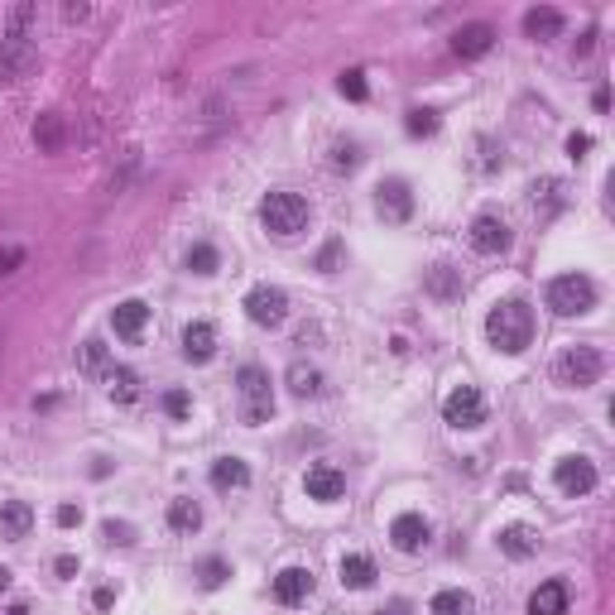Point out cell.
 <instances>
[{
	"mask_svg": "<svg viewBox=\"0 0 615 615\" xmlns=\"http://www.w3.org/2000/svg\"><path fill=\"white\" fill-rule=\"evenodd\" d=\"M486 342L505 351V356H519L534 342V308L525 298H505L486 313Z\"/></svg>",
	"mask_w": 615,
	"mask_h": 615,
	"instance_id": "obj_1",
	"label": "cell"
},
{
	"mask_svg": "<svg viewBox=\"0 0 615 615\" xmlns=\"http://www.w3.org/2000/svg\"><path fill=\"white\" fill-rule=\"evenodd\" d=\"M308 217H313V212H308V203L298 193H265V203H260V222H265V231L279 236V241L308 231Z\"/></svg>",
	"mask_w": 615,
	"mask_h": 615,
	"instance_id": "obj_2",
	"label": "cell"
},
{
	"mask_svg": "<svg viewBox=\"0 0 615 615\" xmlns=\"http://www.w3.org/2000/svg\"><path fill=\"white\" fill-rule=\"evenodd\" d=\"M601 371H606V356L596 346H563V356L553 361V375L567 390H587V384L601 380Z\"/></svg>",
	"mask_w": 615,
	"mask_h": 615,
	"instance_id": "obj_3",
	"label": "cell"
},
{
	"mask_svg": "<svg viewBox=\"0 0 615 615\" xmlns=\"http://www.w3.org/2000/svg\"><path fill=\"white\" fill-rule=\"evenodd\" d=\"M548 308L558 317H582L596 308V284L587 274H558V279L548 284Z\"/></svg>",
	"mask_w": 615,
	"mask_h": 615,
	"instance_id": "obj_4",
	"label": "cell"
},
{
	"mask_svg": "<svg viewBox=\"0 0 615 615\" xmlns=\"http://www.w3.org/2000/svg\"><path fill=\"white\" fill-rule=\"evenodd\" d=\"M241 419L260 428V423H270V413H274V390H270V375L260 371V365H241Z\"/></svg>",
	"mask_w": 615,
	"mask_h": 615,
	"instance_id": "obj_5",
	"label": "cell"
},
{
	"mask_svg": "<svg viewBox=\"0 0 615 615\" xmlns=\"http://www.w3.org/2000/svg\"><path fill=\"white\" fill-rule=\"evenodd\" d=\"M442 419H448L452 428H461V433H471V428L486 423V399L476 384H457V390L442 399Z\"/></svg>",
	"mask_w": 615,
	"mask_h": 615,
	"instance_id": "obj_6",
	"label": "cell"
},
{
	"mask_svg": "<svg viewBox=\"0 0 615 615\" xmlns=\"http://www.w3.org/2000/svg\"><path fill=\"white\" fill-rule=\"evenodd\" d=\"M245 317H251L255 327H279L289 317V294L274 284H255L251 294H245Z\"/></svg>",
	"mask_w": 615,
	"mask_h": 615,
	"instance_id": "obj_7",
	"label": "cell"
},
{
	"mask_svg": "<svg viewBox=\"0 0 615 615\" xmlns=\"http://www.w3.org/2000/svg\"><path fill=\"white\" fill-rule=\"evenodd\" d=\"M39 68V49L29 39H5L0 43V82H24Z\"/></svg>",
	"mask_w": 615,
	"mask_h": 615,
	"instance_id": "obj_8",
	"label": "cell"
},
{
	"mask_svg": "<svg viewBox=\"0 0 615 615\" xmlns=\"http://www.w3.org/2000/svg\"><path fill=\"white\" fill-rule=\"evenodd\" d=\"M375 212H380L384 222H409V217H413V193H409V183H404V178L380 183V188H375Z\"/></svg>",
	"mask_w": 615,
	"mask_h": 615,
	"instance_id": "obj_9",
	"label": "cell"
},
{
	"mask_svg": "<svg viewBox=\"0 0 615 615\" xmlns=\"http://www.w3.org/2000/svg\"><path fill=\"white\" fill-rule=\"evenodd\" d=\"M558 490L563 496H591L596 490V461L591 457H563L558 461Z\"/></svg>",
	"mask_w": 615,
	"mask_h": 615,
	"instance_id": "obj_10",
	"label": "cell"
},
{
	"mask_svg": "<svg viewBox=\"0 0 615 615\" xmlns=\"http://www.w3.org/2000/svg\"><path fill=\"white\" fill-rule=\"evenodd\" d=\"M303 490H308V500H322V505H332V500H342L346 496V476L336 471V467H308L303 476Z\"/></svg>",
	"mask_w": 615,
	"mask_h": 615,
	"instance_id": "obj_11",
	"label": "cell"
},
{
	"mask_svg": "<svg viewBox=\"0 0 615 615\" xmlns=\"http://www.w3.org/2000/svg\"><path fill=\"white\" fill-rule=\"evenodd\" d=\"M471 251H481V255H505L510 251V226H505L500 217H476L471 222Z\"/></svg>",
	"mask_w": 615,
	"mask_h": 615,
	"instance_id": "obj_12",
	"label": "cell"
},
{
	"mask_svg": "<svg viewBox=\"0 0 615 615\" xmlns=\"http://www.w3.org/2000/svg\"><path fill=\"white\" fill-rule=\"evenodd\" d=\"M390 544H394L399 553H419V548L428 544V519H423V515H413V510L394 515V525H390Z\"/></svg>",
	"mask_w": 615,
	"mask_h": 615,
	"instance_id": "obj_13",
	"label": "cell"
},
{
	"mask_svg": "<svg viewBox=\"0 0 615 615\" xmlns=\"http://www.w3.org/2000/svg\"><path fill=\"white\" fill-rule=\"evenodd\" d=\"M217 356V332H212V322H188L183 327V361L203 365Z\"/></svg>",
	"mask_w": 615,
	"mask_h": 615,
	"instance_id": "obj_14",
	"label": "cell"
},
{
	"mask_svg": "<svg viewBox=\"0 0 615 615\" xmlns=\"http://www.w3.org/2000/svg\"><path fill=\"white\" fill-rule=\"evenodd\" d=\"M29 529H34V510L24 500H0V538L20 544V538H29Z\"/></svg>",
	"mask_w": 615,
	"mask_h": 615,
	"instance_id": "obj_15",
	"label": "cell"
},
{
	"mask_svg": "<svg viewBox=\"0 0 615 615\" xmlns=\"http://www.w3.org/2000/svg\"><path fill=\"white\" fill-rule=\"evenodd\" d=\"M308 591H313V572H308V567H284V572L274 577V596H279V606L308 601Z\"/></svg>",
	"mask_w": 615,
	"mask_h": 615,
	"instance_id": "obj_16",
	"label": "cell"
},
{
	"mask_svg": "<svg viewBox=\"0 0 615 615\" xmlns=\"http://www.w3.org/2000/svg\"><path fill=\"white\" fill-rule=\"evenodd\" d=\"M496 548L505 553V558H519V563H525V558H534V553H538V534H534L529 525H505V529L496 534Z\"/></svg>",
	"mask_w": 615,
	"mask_h": 615,
	"instance_id": "obj_17",
	"label": "cell"
},
{
	"mask_svg": "<svg viewBox=\"0 0 615 615\" xmlns=\"http://www.w3.org/2000/svg\"><path fill=\"white\" fill-rule=\"evenodd\" d=\"M490 43H496V29L490 24H461L452 34V53L457 58H481V53H490Z\"/></svg>",
	"mask_w": 615,
	"mask_h": 615,
	"instance_id": "obj_18",
	"label": "cell"
},
{
	"mask_svg": "<svg viewBox=\"0 0 615 615\" xmlns=\"http://www.w3.org/2000/svg\"><path fill=\"white\" fill-rule=\"evenodd\" d=\"M145 322H149V303H140V298L116 303V313H111V327L126 336V342H135V336L145 332Z\"/></svg>",
	"mask_w": 615,
	"mask_h": 615,
	"instance_id": "obj_19",
	"label": "cell"
},
{
	"mask_svg": "<svg viewBox=\"0 0 615 615\" xmlns=\"http://www.w3.org/2000/svg\"><path fill=\"white\" fill-rule=\"evenodd\" d=\"M34 145H39V154H58V149L68 145V120L58 116V111L39 116L34 120Z\"/></svg>",
	"mask_w": 615,
	"mask_h": 615,
	"instance_id": "obj_20",
	"label": "cell"
},
{
	"mask_svg": "<svg viewBox=\"0 0 615 615\" xmlns=\"http://www.w3.org/2000/svg\"><path fill=\"white\" fill-rule=\"evenodd\" d=\"M212 486L217 490H245L251 486V467L241 457H217L212 461Z\"/></svg>",
	"mask_w": 615,
	"mask_h": 615,
	"instance_id": "obj_21",
	"label": "cell"
},
{
	"mask_svg": "<svg viewBox=\"0 0 615 615\" xmlns=\"http://www.w3.org/2000/svg\"><path fill=\"white\" fill-rule=\"evenodd\" d=\"M336 572H342V587H351V591H365V587H375V563L365 558V553H346Z\"/></svg>",
	"mask_w": 615,
	"mask_h": 615,
	"instance_id": "obj_22",
	"label": "cell"
},
{
	"mask_svg": "<svg viewBox=\"0 0 615 615\" xmlns=\"http://www.w3.org/2000/svg\"><path fill=\"white\" fill-rule=\"evenodd\" d=\"M529 615H567V587L563 582H544L529 596Z\"/></svg>",
	"mask_w": 615,
	"mask_h": 615,
	"instance_id": "obj_23",
	"label": "cell"
},
{
	"mask_svg": "<svg viewBox=\"0 0 615 615\" xmlns=\"http://www.w3.org/2000/svg\"><path fill=\"white\" fill-rule=\"evenodd\" d=\"M428 294H433L438 303L461 298V270H452V265H433V270H428Z\"/></svg>",
	"mask_w": 615,
	"mask_h": 615,
	"instance_id": "obj_24",
	"label": "cell"
},
{
	"mask_svg": "<svg viewBox=\"0 0 615 615\" xmlns=\"http://www.w3.org/2000/svg\"><path fill=\"white\" fill-rule=\"evenodd\" d=\"M525 29H529V39H558L563 34V14L553 5H538V10L525 14Z\"/></svg>",
	"mask_w": 615,
	"mask_h": 615,
	"instance_id": "obj_25",
	"label": "cell"
},
{
	"mask_svg": "<svg viewBox=\"0 0 615 615\" xmlns=\"http://www.w3.org/2000/svg\"><path fill=\"white\" fill-rule=\"evenodd\" d=\"M106 390H111V399H120V404H130V399H140V375L126 371V365H111V371H106Z\"/></svg>",
	"mask_w": 615,
	"mask_h": 615,
	"instance_id": "obj_26",
	"label": "cell"
},
{
	"mask_svg": "<svg viewBox=\"0 0 615 615\" xmlns=\"http://www.w3.org/2000/svg\"><path fill=\"white\" fill-rule=\"evenodd\" d=\"M168 525H174L178 534H197L203 529V505L197 500H174L168 505Z\"/></svg>",
	"mask_w": 615,
	"mask_h": 615,
	"instance_id": "obj_27",
	"label": "cell"
},
{
	"mask_svg": "<svg viewBox=\"0 0 615 615\" xmlns=\"http://www.w3.org/2000/svg\"><path fill=\"white\" fill-rule=\"evenodd\" d=\"M563 203H567V193H563V183H558V178L534 183V212H544V217H553V212H563Z\"/></svg>",
	"mask_w": 615,
	"mask_h": 615,
	"instance_id": "obj_28",
	"label": "cell"
},
{
	"mask_svg": "<svg viewBox=\"0 0 615 615\" xmlns=\"http://www.w3.org/2000/svg\"><path fill=\"white\" fill-rule=\"evenodd\" d=\"M476 606H471V596L467 591H457V587H448V591H438L433 601H428V615H471Z\"/></svg>",
	"mask_w": 615,
	"mask_h": 615,
	"instance_id": "obj_29",
	"label": "cell"
},
{
	"mask_svg": "<svg viewBox=\"0 0 615 615\" xmlns=\"http://www.w3.org/2000/svg\"><path fill=\"white\" fill-rule=\"evenodd\" d=\"M183 265H188V274H217L222 255H217V245L197 241V245H188V255H183Z\"/></svg>",
	"mask_w": 615,
	"mask_h": 615,
	"instance_id": "obj_30",
	"label": "cell"
},
{
	"mask_svg": "<svg viewBox=\"0 0 615 615\" xmlns=\"http://www.w3.org/2000/svg\"><path fill=\"white\" fill-rule=\"evenodd\" d=\"M289 390H294L298 399H317L322 394V371H313V365H294V371H289Z\"/></svg>",
	"mask_w": 615,
	"mask_h": 615,
	"instance_id": "obj_31",
	"label": "cell"
},
{
	"mask_svg": "<svg viewBox=\"0 0 615 615\" xmlns=\"http://www.w3.org/2000/svg\"><path fill=\"white\" fill-rule=\"evenodd\" d=\"M77 365H82L87 375H101V371H111V356H106L101 342H82L77 346Z\"/></svg>",
	"mask_w": 615,
	"mask_h": 615,
	"instance_id": "obj_32",
	"label": "cell"
},
{
	"mask_svg": "<svg viewBox=\"0 0 615 615\" xmlns=\"http://www.w3.org/2000/svg\"><path fill=\"white\" fill-rule=\"evenodd\" d=\"M404 126H409V135H419V140H423V135L438 130V111H433V106H413Z\"/></svg>",
	"mask_w": 615,
	"mask_h": 615,
	"instance_id": "obj_33",
	"label": "cell"
},
{
	"mask_svg": "<svg viewBox=\"0 0 615 615\" xmlns=\"http://www.w3.org/2000/svg\"><path fill=\"white\" fill-rule=\"evenodd\" d=\"M226 577H231V567H226L222 558H207V563H197V582H203L207 591H217Z\"/></svg>",
	"mask_w": 615,
	"mask_h": 615,
	"instance_id": "obj_34",
	"label": "cell"
},
{
	"mask_svg": "<svg viewBox=\"0 0 615 615\" xmlns=\"http://www.w3.org/2000/svg\"><path fill=\"white\" fill-rule=\"evenodd\" d=\"M336 91H342L346 101H365V72L361 68H346L342 77H336Z\"/></svg>",
	"mask_w": 615,
	"mask_h": 615,
	"instance_id": "obj_35",
	"label": "cell"
},
{
	"mask_svg": "<svg viewBox=\"0 0 615 615\" xmlns=\"http://www.w3.org/2000/svg\"><path fill=\"white\" fill-rule=\"evenodd\" d=\"M34 20H39L34 5H14V10H10V34H5V39H29V24H34Z\"/></svg>",
	"mask_w": 615,
	"mask_h": 615,
	"instance_id": "obj_36",
	"label": "cell"
},
{
	"mask_svg": "<svg viewBox=\"0 0 615 615\" xmlns=\"http://www.w3.org/2000/svg\"><path fill=\"white\" fill-rule=\"evenodd\" d=\"M101 538H106V544H116V548H130V544H135V529L120 525V519H106V525H101Z\"/></svg>",
	"mask_w": 615,
	"mask_h": 615,
	"instance_id": "obj_37",
	"label": "cell"
},
{
	"mask_svg": "<svg viewBox=\"0 0 615 615\" xmlns=\"http://www.w3.org/2000/svg\"><path fill=\"white\" fill-rule=\"evenodd\" d=\"M164 409H168V419H188V413H193V394L188 390H168Z\"/></svg>",
	"mask_w": 615,
	"mask_h": 615,
	"instance_id": "obj_38",
	"label": "cell"
},
{
	"mask_svg": "<svg viewBox=\"0 0 615 615\" xmlns=\"http://www.w3.org/2000/svg\"><path fill=\"white\" fill-rule=\"evenodd\" d=\"M356 164H361V149L356 145H336L332 149V168H336V174H351Z\"/></svg>",
	"mask_w": 615,
	"mask_h": 615,
	"instance_id": "obj_39",
	"label": "cell"
},
{
	"mask_svg": "<svg viewBox=\"0 0 615 615\" xmlns=\"http://www.w3.org/2000/svg\"><path fill=\"white\" fill-rule=\"evenodd\" d=\"M587 149H591V135H567V154L572 159H587Z\"/></svg>",
	"mask_w": 615,
	"mask_h": 615,
	"instance_id": "obj_40",
	"label": "cell"
},
{
	"mask_svg": "<svg viewBox=\"0 0 615 615\" xmlns=\"http://www.w3.org/2000/svg\"><path fill=\"white\" fill-rule=\"evenodd\" d=\"M58 525H63V529H72V525H82V510H77V505H58Z\"/></svg>",
	"mask_w": 615,
	"mask_h": 615,
	"instance_id": "obj_41",
	"label": "cell"
},
{
	"mask_svg": "<svg viewBox=\"0 0 615 615\" xmlns=\"http://www.w3.org/2000/svg\"><path fill=\"white\" fill-rule=\"evenodd\" d=\"M336 260H342V245H336V241H332V245H327V251H322V255H317V270H327V274H332V270H336Z\"/></svg>",
	"mask_w": 615,
	"mask_h": 615,
	"instance_id": "obj_42",
	"label": "cell"
},
{
	"mask_svg": "<svg viewBox=\"0 0 615 615\" xmlns=\"http://www.w3.org/2000/svg\"><path fill=\"white\" fill-rule=\"evenodd\" d=\"M91 601H97V610H111V606H116V587H97V596H91Z\"/></svg>",
	"mask_w": 615,
	"mask_h": 615,
	"instance_id": "obj_43",
	"label": "cell"
},
{
	"mask_svg": "<svg viewBox=\"0 0 615 615\" xmlns=\"http://www.w3.org/2000/svg\"><path fill=\"white\" fill-rule=\"evenodd\" d=\"M53 567H58V577H77V558H72V553H63Z\"/></svg>",
	"mask_w": 615,
	"mask_h": 615,
	"instance_id": "obj_44",
	"label": "cell"
},
{
	"mask_svg": "<svg viewBox=\"0 0 615 615\" xmlns=\"http://www.w3.org/2000/svg\"><path fill=\"white\" fill-rule=\"evenodd\" d=\"M20 260H24L20 251H5V255H0V274H10L14 265H20Z\"/></svg>",
	"mask_w": 615,
	"mask_h": 615,
	"instance_id": "obj_45",
	"label": "cell"
},
{
	"mask_svg": "<svg viewBox=\"0 0 615 615\" xmlns=\"http://www.w3.org/2000/svg\"><path fill=\"white\" fill-rule=\"evenodd\" d=\"M63 14H68V20H87L91 10H87V5H63Z\"/></svg>",
	"mask_w": 615,
	"mask_h": 615,
	"instance_id": "obj_46",
	"label": "cell"
},
{
	"mask_svg": "<svg viewBox=\"0 0 615 615\" xmlns=\"http://www.w3.org/2000/svg\"><path fill=\"white\" fill-rule=\"evenodd\" d=\"M380 615H409V606H404V601H394L390 610H380Z\"/></svg>",
	"mask_w": 615,
	"mask_h": 615,
	"instance_id": "obj_47",
	"label": "cell"
},
{
	"mask_svg": "<svg viewBox=\"0 0 615 615\" xmlns=\"http://www.w3.org/2000/svg\"><path fill=\"white\" fill-rule=\"evenodd\" d=\"M10 587V572H5V567H0V591H5Z\"/></svg>",
	"mask_w": 615,
	"mask_h": 615,
	"instance_id": "obj_48",
	"label": "cell"
},
{
	"mask_svg": "<svg viewBox=\"0 0 615 615\" xmlns=\"http://www.w3.org/2000/svg\"><path fill=\"white\" fill-rule=\"evenodd\" d=\"M10 615H29V606H10Z\"/></svg>",
	"mask_w": 615,
	"mask_h": 615,
	"instance_id": "obj_49",
	"label": "cell"
}]
</instances>
